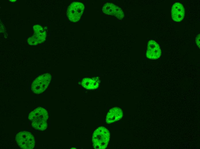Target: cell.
Listing matches in <instances>:
<instances>
[{
    "label": "cell",
    "instance_id": "cell-1",
    "mask_svg": "<svg viewBox=\"0 0 200 149\" xmlns=\"http://www.w3.org/2000/svg\"><path fill=\"white\" fill-rule=\"evenodd\" d=\"M48 117L47 111L42 107L36 108L30 112L28 115V119L32 122V127L41 131L47 128Z\"/></svg>",
    "mask_w": 200,
    "mask_h": 149
},
{
    "label": "cell",
    "instance_id": "cell-2",
    "mask_svg": "<svg viewBox=\"0 0 200 149\" xmlns=\"http://www.w3.org/2000/svg\"><path fill=\"white\" fill-rule=\"evenodd\" d=\"M110 138L109 131L106 128L100 127L94 132L92 141L94 148L96 149H104L107 146Z\"/></svg>",
    "mask_w": 200,
    "mask_h": 149
},
{
    "label": "cell",
    "instance_id": "cell-3",
    "mask_svg": "<svg viewBox=\"0 0 200 149\" xmlns=\"http://www.w3.org/2000/svg\"><path fill=\"white\" fill-rule=\"evenodd\" d=\"M51 80V75L48 73L44 74L37 77L31 85V90L34 93L39 94L47 89Z\"/></svg>",
    "mask_w": 200,
    "mask_h": 149
},
{
    "label": "cell",
    "instance_id": "cell-4",
    "mask_svg": "<svg viewBox=\"0 0 200 149\" xmlns=\"http://www.w3.org/2000/svg\"><path fill=\"white\" fill-rule=\"evenodd\" d=\"M16 140L19 146L21 148L32 149L34 147V138L30 132L21 131L16 135Z\"/></svg>",
    "mask_w": 200,
    "mask_h": 149
},
{
    "label": "cell",
    "instance_id": "cell-5",
    "mask_svg": "<svg viewBox=\"0 0 200 149\" xmlns=\"http://www.w3.org/2000/svg\"><path fill=\"white\" fill-rule=\"evenodd\" d=\"M84 6L82 3L79 2L72 3L68 6L67 12L68 19L72 22L78 21L83 13Z\"/></svg>",
    "mask_w": 200,
    "mask_h": 149
},
{
    "label": "cell",
    "instance_id": "cell-6",
    "mask_svg": "<svg viewBox=\"0 0 200 149\" xmlns=\"http://www.w3.org/2000/svg\"><path fill=\"white\" fill-rule=\"evenodd\" d=\"M102 11L105 14L113 15L119 19H122L124 16L122 10L112 3H107L102 8Z\"/></svg>",
    "mask_w": 200,
    "mask_h": 149
},
{
    "label": "cell",
    "instance_id": "cell-7",
    "mask_svg": "<svg viewBox=\"0 0 200 149\" xmlns=\"http://www.w3.org/2000/svg\"><path fill=\"white\" fill-rule=\"evenodd\" d=\"M161 51L159 44L155 41L149 40L147 44L146 55L152 60L158 58L160 56Z\"/></svg>",
    "mask_w": 200,
    "mask_h": 149
},
{
    "label": "cell",
    "instance_id": "cell-8",
    "mask_svg": "<svg viewBox=\"0 0 200 149\" xmlns=\"http://www.w3.org/2000/svg\"><path fill=\"white\" fill-rule=\"evenodd\" d=\"M172 19L176 22H180L183 19L185 9L183 5L179 2H176L172 5L171 11Z\"/></svg>",
    "mask_w": 200,
    "mask_h": 149
},
{
    "label": "cell",
    "instance_id": "cell-9",
    "mask_svg": "<svg viewBox=\"0 0 200 149\" xmlns=\"http://www.w3.org/2000/svg\"><path fill=\"white\" fill-rule=\"evenodd\" d=\"M123 115L122 109L118 107H114L111 109L108 113L106 117L107 123L114 122L121 119Z\"/></svg>",
    "mask_w": 200,
    "mask_h": 149
},
{
    "label": "cell",
    "instance_id": "cell-10",
    "mask_svg": "<svg viewBox=\"0 0 200 149\" xmlns=\"http://www.w3.org/2000/svg\"><path fill=\"white\" fill-rule=\"evenodd\" d=\"M81 85L87 89H93L98 88L99 83L98 81L95 79L85 78L82 79Z\"/></svg>",
    "mask_w": 200,
    "mask_h": 149
},
{
    "label": "cell",
    "instance_id": "cell-11",
    "mask_svg": "<svg viewBox=\"0 0 200 149\" xmlns=\"http://www.w3.org/2000/svg\"><path fill=\"white\" fill-rule=\"evenodd\" d=\"M196 42L198 47L200 48V34L198 35L196 38Z\"/></svg>",
    "mask_w": 200,
    "mask_h": 149
}]
</instances>
